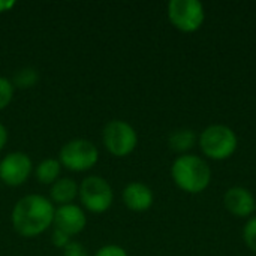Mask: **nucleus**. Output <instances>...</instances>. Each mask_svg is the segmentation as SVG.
I'll use <instances>...</instances> for the list:
<instances>
[{
	"instance_id": "f257e3e1",
	"label": "nucleus",
	"mask_w": 256,
	"mask_h": 256,
	"mask_svg": "<svg viewBox=\"0 0 256 256\" xmlns=\"http://www.w3.org/2000/svg\"><path fill=\"white\" fill-rule=\"evenodd\" d=\"M52 202L42 195H26L12 210V226L22 237H36L48 230L54 219Z\"/></svg>"
},
{
	"instance_id": "f03ea898",
	"label": "nucleus",
	"mask_w": 256,
	"mask_h": 256,
	"mask_svg": "<svg viewBox=\"0 0 256 256\" xmlns=\"http://www.w3.org/2000/svg\"><path fill=\"white\" fill-rule=\"evenodd\" d=\"M171 177L182 190L188 194H201L210 186L212 170L204 159L195 154H183L174 160Z\"/></svg>"
},
{
	"instance_id": "7ed1b4c3",
	"label": "nucleus",
	"mask_w": 256,
	"mask_h": 256,
	"mask_svg": "<svg viewBox=\"0 0 256 256\" xmlns=\"http://www.w3.org/2000/svg\"><path fill=\"white\" fill-rule=\"evenodd\" d=\"M238 146L236 132L225 124H212L200 135V147L202 153L213 160H225L231 158Z\"/></svg>"
},
{
	"instance_id": "20e7f679",
	"label": "nucleus",
	"mask_w": 256,
	"mask_h": 256,
	"mask_svg": "<svg viewBox=\"0 0 256 256\" xmlns=\"http://www.w3.org/2000/svg\"><path fill=\"white\" fill-rule=\"evenodd\" d=\"M78 196L81 200V204L88 212L104 213L111 207L114 192L105 178L99 176H90L84 178L78 186Z\"/></svg>"
},
{
	"instance_id": "39448f33",
	"label": "nucleus",
	"mask_w": 256,
	"mask_h": 256,
	"mask_svg": "<svg viewBox=\"0 0 256 256\" xmlns=\"http://www.w3.org/2000/svg\"><path fill=\"white\" fill-rule=\"evenodd\" d=\"M99 159L96 146L88 140H72L60 150V164L70 171L81 172L93 168Z\"/></svg>"
},
{
	"instance_id": "423d86ee",
	"label": "nucleus",
	"mask_w": 256,
	"mask_h": 256,
	"mask_svg": "<svg viewBox=\"0 0 256 256\" xmlns=\"http://www.w3.org/2000/svg\"><path fill=\"white\" fill-rule=\"evenodd\" d=\"M102 140L106 150L117 158L130 154L138 144V135L135 129L123 120H111L104 128Z\"/></svg>"
},
{
	"instance_id": "0eeeda50",
	"label": "nucleus",
	"mask_w": 256,
	"mask_h": 256,
	"mask_svg": "<svg viewBox=\"0 0 256 256\" xmlns=\"http://www.w3.org/2000/svg\"><path fill=\"white\" fill-rule=\"evenodd\" d=\"M168 18L180 32L192 33L202 26L206 12L198 0H171L168 3Z\"/></svg>"
},
{
	"instance_id": "6e6552de",
	"label": "nucleus",
	"mask_w": 256,
	"mask_h": 256,
	"mask_svg": "<svg viewBox=\"0 0 256 256\" xmlns=\"http://www.w3.org/2000/svg\"><path fill=\"white\" fill-rule=\"evenodd\" d=\"M32 168V160L26 153H9L0 160V180L8 186H20L27 182Z\"/></svg>"
},
{
	"instance_id": "1a4fd4ad",
	"label": "nucleus",
	"mask_w": 256,
	"mask_h": 256,
	"mask_svg": "<svg viewBox=\"0 0 256 256\" xmlns=\"http://www.w3.org/2000/svg\"><path fill=\"white\" fill-rule=\"evenodd\" d=\"M52 224H54V228L63 231L64 234L70 237V236L80 234L86 228L87 219L80 206L66 204V206H60L58 208H56Z\"/></svg>"
},
{
	"instance_id": "9d476101",
	"label": "nucleus",
	"mask_w": 256,
	"mask_h": 256,
	"mask_svg": "<svg viewBox=\"0 0 256 256\" xmlns=\"http://www.w3.org/2000/svg\"><path fill=\"white\" fill-rule=\"evenodd\" d=\"M224 204L226 210L237 218H248L256 210V200L246 188L236 186L225 192Z\"/></svg>"
},
{
	"instance_id": "9b49d317",
	"label": "nucleus",
	"mask_w": 256,
	"mask_h": 256,
	"mask_svg": "<svg viewBox=\"0 0 256 256\" xmlns=\"http://www.w3.org/2000/svg\"><path fill=\"white\" fill-rule=\"evenodd\" d=\"M153 192L152 189L140 182L129 183L123 189V202L132 212H146L153 206Z\"/></svg>"
},
{
	"instance_id": "f8f14e48",
	"label": "nucleus",
	"mask_w": 256,
	"mask_h": 256,
	"mask_svg": "<svg viewBox=\"0 0 256 256\" xmlns=\"http://www.w3.org/2000/svg\"><path fill=\"white\" fill-rule=\"evenodd\" d=\"M50 195H51V200L60 206L72 204V201L78 195V186L72 178H68V177L58 178L56 183H52Z\"/></svg>"
},
{
	"instance_id": "ddd939ff",
	"label": "nucleus",
	"mask_w": 256,
	"mask_h": 256,
	"mask_svg": "<svg viewBox=\"0 0 256 256\" xmlns=\"http://www.w3.org/2000/svg\"><path fill=\"white\" fill-rule=\"evenodd\" d=\"M62 164L57 159H45L36 168V178L42 184H52L60 177Z\"/></svg>"
},
{
	"instance_id": "4468645a",
	"label": "nucleus",
	"mask_w": 256,
	"mask_h": 256,
	"mask_svg": "<svg viewBox=\"0 0 256 256\" xmlns=\"http://www.w3.org/2000/svg\"><path fill=\"white\" fill-rule=\"evenodd\" d=\"M196 141V135L190 129H182L176 130L170 136V147L174 152H186L194 147Z\"/></svg>"
},
{
	"instance_id": "2eb2a0df",
	"label": "nucleus",
	"mask_w": 256,
	"mask_h": 256,
	"mask_svg": "<svg viewBox=\"0 0 256 256\" xmlns=\"http://www.w3.org/2000/svg\"><path fill=\"white\" fill-rule=\"evenodd\" d=\"M36 81H38V72L34 69L26 68L16 72L12 84H16L18 87H32Z\"/></svg>"
},
{
	"instance_id": "dca6fc26",
	"label": "nucleus",
	"mask_w": 256,
	"mask_h": 256,
	"mask_svg": "<svg viewBox=\"0 0 256 256\" xmlns=\"http://www.w3.org/2000/svg\"><path fill=\"white\" fill-rule=\"evenodd\" d=\"M14 96V84L4 76H0V110L6 108Z\"/></svg>"
},
{
	"instance_id": "f3484780",
	"label": "nucleus",
	"mask_w": 256,
	"mask_h": 256,
	"mask_svg": "<svg viewBox=\"0 0 256 256\" xmlns=\"http://www.w3.org/2000/svg\"><path fill=\"white\" fill-rule=\"evenodd\" d=\"M243 240L246 246L256 254V218L248 220V224L243 228Z\"/></svg>"
},
{
	"instance_id": "a211bd4d",
	"label": "nucleus",
	"mask_w": 256,
	"mask_h": 256,
	"mask_svg": "<svg viewBox=\"0 0 256 256\" xmlns=\"http://www.w3.org/2000/svg\"><path fill=\"white\" fill-rule=\"evenodd\" d=\"M94 256H128L126 250L117 244H106L104 248H100Z\"/></svg>"
},
{
	"instance_id": "6ab92c4d",
	"label": "nucleus",
	"mask_w": 256,
	"mask_h": 256,
	"mask_svg": "<svg viewBox=\"0 0 256 256\" xmlns=\"http://www.w3.org/2000/svg\"><path fill=\"white\" fill-rule=\"evenodd\" d=\"M63 256H87L86 249L78 242H69L63 249Z\"/></svg>"
},
{
	"instance_id": "aec40b11",
	"label": "nucleus",
	"mask_w": 256,
	"mask_h": 256,
	"mask_svg": "<svg viewBox=\"0 0 256 256\" xmlns=\"http://www.w3.org/2000/svg\"><path fill=\"white\" fill-rule=\"evenodd\" d=\"M70 240H69V236L68 234H64L63 231H60V230H57V228H54V231H52V243L57 246V248H66V244L69 243Z\"/></svg>"
},
{
	"instance_id": "412c9836",
	"label": "nucleus",
	"mask_w": 256,
	"mask_h": 256,
	"mask_svg": "<svg viewBox=\"0 0 256 256\" xmlns=\"http://www.w3.org/2000/svg\"><path fill=\"white\" fill-rule=\"evenodd\" d=\"M6 141H8V130H6V128L0 123V150H3V147L6 146Z\"/></svg>"
},
{
	"instance_id": "4be33fe9",
	"label": "nucleus",
	"mask_w": 256,
	"mask_h": 256,
	"mask_svg": "<svg viewBox=\"0 0 256 256\" xmlns=\"http://www.w3.org/2000/svg\"><path fill=\"white\" fill-rule=\"evenodd\" d=\"M12 6H14V2H3V0H0V12H4L6 9H9Z\"/></svg>"
}]
</instances>
